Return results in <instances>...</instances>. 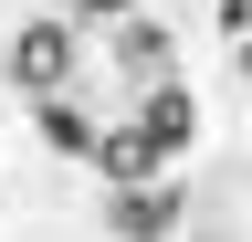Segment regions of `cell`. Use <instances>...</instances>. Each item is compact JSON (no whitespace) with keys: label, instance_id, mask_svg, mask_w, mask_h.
<instances>
[{"label":"cell","instance_id":"cell-1","mask_svg":"<svg viewBox=\"0 0 252 242\" xmlns=\"http://www.w3.org/2000/svg\"><path fill=\"white\" fill-rule=\"evenodd\" d=\"M63 74H74V32H63V21H32L11 42V84L21 95H63Z\"/></svg>","mask_w":252,"mask_h":242},{"label":"cell","instance_id":"cell-2","mask_svg":"<svg viewBox=\"0 0 252 242\" xmlns=\"http://www.w3.org/2000/svg\"><path fill=\"white\" fill-rule=\"evenodd\" d=\"M179 232V190L158 179H116V242H168Z\"/></svg>","mask_w":252,"mask_h":242},{"label":"cell","instance_id":"cell-3","mask_svg":"<svg viewBox=\"0 0 252 242\" xmlns=\"http://www.w3.org/2000/svg\"><path fill=\"white\" fill-rule=\"evenodd\" d=\"M94 169H105V179H158V169H168V147H158L147 127H116L105 147H94Z\"/></svg>","mask_w":252,"mask_h":242},{"label":"cell","instance_id":"cell-4","mask_svg":"<svg viewBox=\"0 0 252 242\" xmlns=\"http://www.w3.org/2000/svg\"><path fill=\"white\" fill-rule=\"evenodd\" d=\"M32 105H42V137L63 147V158H94V147H105V127H94L84 105H63V95H32Z\"/></svg>","mask_w":252,"mask_h":242},{"label":"cell","instance_id":"cell-5","mask_svg":"<svg viewBox=\"0 0 252 242\" xmlns=\"http://www.w3.org/2000/svg\"><path fill=\"white\" fill-rule=\"evenodd\" d=\"M137 127L158 137V147H168V158H179V147H189V127H200V116H189V95H179V84H158V95L137 105Z\"/></svg>","mask_w":252,"mask_h":242},{"label":"cell","instance_id":"cell-6","mask_svg":"<svg viewBox=\"0 0 252 242\" xmlns=\"http://www.w3.org/2000/svg\"><path fill=\"white\" fill-rule=\"evenodd\" d=\"M116 53H126V64H137V74H158V64H168V42H158V32H147V21H137V32H126Z\"/></svg>","mask_w":252,"mask_h":242},{"label":"cell","instance_id":"cell-7","mask_svg":"<svg viewBox=\"0 0 252 242\" xmlns=\"http://www.w3.org/2000/svg\"><path fill=\"white\" fill-rule=\"evenodd\" d=\"M74 11H105V21H126V0H74Z\"/></svg>","mask_w":252,"mask_h":242}]
</instances>
